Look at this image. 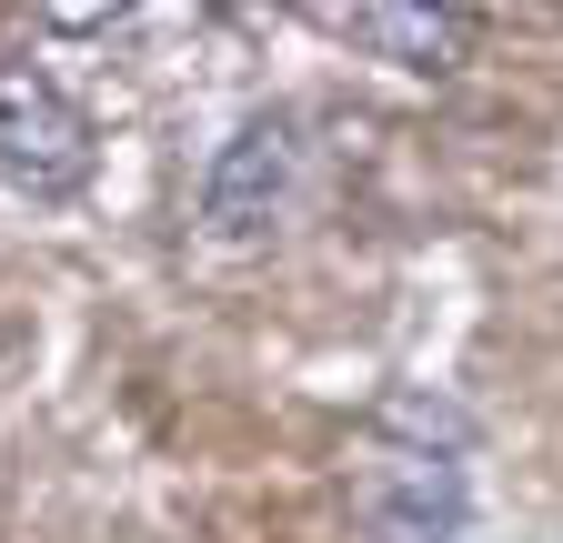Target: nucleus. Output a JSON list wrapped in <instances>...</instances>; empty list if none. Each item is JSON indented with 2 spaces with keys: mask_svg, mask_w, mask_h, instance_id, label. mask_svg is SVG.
<instances>
[{
  "mask_svg": "<svg viewBox=\"0 0 563 543\" xmlns=\"http://www.w3.org/2000/svg\"><path fill=\"white\" fill-rule=\"evenodd\" d=\"M352 533L363 543H453L473 513V463H463V423L443 402H383L363 453H352Z\"/></svg>",
  "mask_w": 563,
  "mask_h": 543,
  "instance_id": "f257e3e1",
  "label": "nucleus"
},
{
  "mask_svg": "<svg viewBox=\"0 0 563 543\" xmlns=\"http://www.w3.org/2000/svg\"><path fill=\"white\" fill-rule=\"evenodd\" d=\"M101 142H91V111L70 101L31 51H0V181L21 201H70L91 181Z\"/></svg>",
  "mask_w": 563,
  "mask_h": 543,
  "instance_id": "f03ea898",
  "label": "nucleus"
},
{
  "mask_svg": "<svg viewBox=\"0 0 563 543\" xmlns=\"http://www.w3.org/2000/svg\"><path fill=\"white\" fill-rule=\"evenodd\" d=\"M302 162H312L302 111H252L232 142L211 152V171H201V232L211 242H262V232H282V222H292V201H302Z\"/></svg>",
  "mask_w": 563,
  "mask_h": 543,
  "instance_id": "7ed1b4c3",
  "label": "nucleus"
},
{
  "mask_svg": "<svg viewBox=\"0 0 563 543\" xmlns=\"http://www.w3.org/2000/svg\"><path fill=\"white\" fill-rule=\"evenodd\" d=\"M332 31H342L352 51L393 60V71H422V81L463 71L473 41H483V21H473V11H393V0H373V11H332Z\"/></svg>",
  "mask_w": 563,
  "mask_h": 543,
  "instance_id": "20e7f679",
  "label": "nucleus"
}]
</instances>
